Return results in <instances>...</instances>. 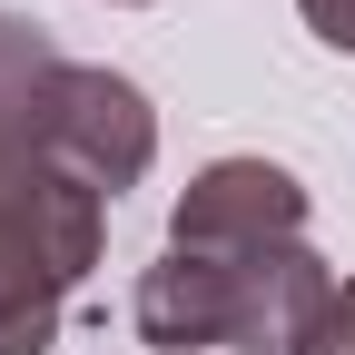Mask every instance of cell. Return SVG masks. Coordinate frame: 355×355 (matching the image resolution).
Instances as JSON below:
<instances>
[{
  "label": "cell",
  "mask_w": 355,
  "mask_h": 355,
  "mask_svg": "<svg viewBox=\"0 0 355 355\" xmlns=\"http://www.w3.org/2000/svg\"><path fill=\"white\" fill-rule=\"evenodd\" d=\"M296 20L326 40V50H345L355 60V0H296Z\"/></svg>",
  "instance_id": "cell-6"
},
{
  "label": "cell",
  "mask_w": 355,
  "mask_h": 355,
  "mask_svg": "<svg viewBox=\"0 0 355 355\" xmlns=\"http://www.w3.org/2000/svg\"><path fill=\"white\" fill-rule=\"evenodd\" d=\"M286 355H355V277H336V286H326V306L306 316V336H296Z\"/></svg>",
  "instance_id": "cell-5"
},
{
  "label": "cell",
  "mask_w": 355,
  "mask_h": 355,
  "mask_svg": "<svg viewBox=\"0 0 355 355\" xmlns=\"http://www.w3.org/2000/svg\"><path fill=\"white\" fill-rule=\"evenodd\" d=\"M50 139L60 158L119 207V188H139V178L158 168V109H148V89L109 69V60H69L60 69V99H50Z\"/></svg>",
  "instance_id": "cell-4"
},
{
  "label": "cell",
  "mask_w": 355,
  "mask_h": 355,
  "mask_svg": "<svg viewBox=\"0 0 355 355\" xmlns=\"http://www.w3.org/2000/svg\"><path fill=\"white\" fill-rule=\"evenodd\" d=\"M109 10H148V0H109Z\"/></svg>",
  "instance_id": "cell-7"
},
{
  "label": "cell",
  "mask_w": 355,
  "mask_h": 355,
  "mask_svg": "<svg viewBox=\"0 0 355 355\" xmlns=\"http://www.w3.org/2000/svg\"><path fill=\"white\" fill-rule=\"evenodd\" d=\"M296 237H306V178L277 158H207L168 207L178 257H257V247H296Z\"/></svg>",
  "instance_id": "cell-3"
},
{
  "label": "cell",
  "mask_w": 355,
  "mask_h": 355,
  "mask_svg": "<svg viewBox=\"0 0 355 355\" xmlns=\"http://www.w3.org/2000/svg\"><path fill=\"white\" fill-rule=\"evenodd\" d=\"M336 266L316 247H257V257H178L158 247V266L128 296V326L158 355H286L306 336V316L326 306Z\"/></svg>",
  "instance_id": "cell-2"
},
{
  "label": "cell",
  "mask_w": 355,
  "mask_h": 355,
  "mask_svg": "<svg viewBox=\"0 0 355 355\" xmlns=\"http://www.w3.org/2000/svg\"><path fill=\"white\" fill-rule=\"evenodd\" d=\"M60 69L69 50L50 30L0 10V355H50L79 277L109 247V198L50 139Z\"/></svg>",
  "instance_id": "cell-1"
}]
</instances>
